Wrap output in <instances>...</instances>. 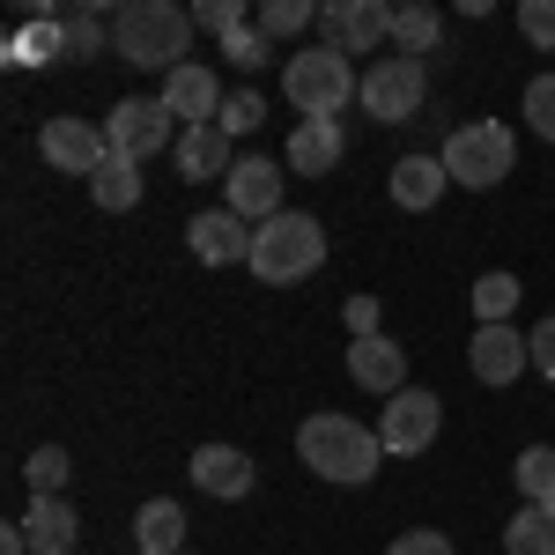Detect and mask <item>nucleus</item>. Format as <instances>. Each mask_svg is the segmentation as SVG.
Listing matches in <instances>:
<instances>
[{"label": "nucleus", "instance_id": "nucleus-1", "mask_svg": "<svg viewBox=\"0 0 555 555\" xmlns=\"http://www.w3.org/2000/svg\"><path fill=\"white\" fill-rule=\"evenodd\" d=\"M297 460L319 481H341V489H363L371 474H378L385 444L371 423H356V415H304L297 429Z\"/></svg>", "mask_w": 555, "mask_h": 555}, {"label": "nucleus", "instance_id": "nucleus-2", "mask_svg": "<svg viewBox=\"0 0 555 555\" xmlns=\"http://www.w3.org/2000/svg\"><path fill=\"white\" fill-rule=\"evenodd\" d=\"M185 44H193V15L171 8V0H133V8L112 15V52L127 67H164V75H178L185 67Z\"/></svg>", "mask_w": 555, "mask_h": 555}, {"label": "nucleus", "instance_id": "nucleus-3", "mask_svg": "<svg viewBox=\"0 0 555 555\" xmlns=\"http://www.w3.org/2000/svg\"><path fill=\"white\" fill-rule=\"evenodd\" d=\"M319 259H326V230H319V215L304 208H282L274 222H259L253 230V274L267 289H289L304 274H319Z\"/></svg>", "mask_w": 555, "mask_h": 555}, {"label": "nucleus", "instance_id": "nucleus-4", "mask_svg": "<svg viewBox=\"0 0 555 555\" xmlns=\"http://www.w3.org/2000/svg\"><path fill=\"white\" fill-rule=\"evenodd\" d=\"M282 96L297 104L304 119H341L348 104H363V75L348 67L334 44H311V52H289V67H282Z\"/></svg>", "mask_w": 555, "mask_h": 555}, {"label": "nucleus", "instance_id": "nucleus-5", "mask_svg": "<svg viewBox=\"0 0 555 555\" xmlns=\"http://www.w3.org/2000/svg\"><path fill=\"white\" fill-rule=\"evenodd\" d=\"M512 164H518V133L504 119H467V127H452V141H444V171H452V185H467V193L504 185Z\"/></svg>", "mask_w": 555, "mask_h": 555}, {"label": "nucleus", "instance_id": "nucleus-6", "mask_svg": "<svg viewBox=\"0 0 555 555\" xmlns=\"http://www.w3.org/2000/svg\"><path fill=\"white\" fill-rule=\"evenodd\" d=\"M429 96V67L423 60H408V52H392V60H371V75H363V112L385 119V127H400V119H415Z\"/></svg>", "mask_w": 555, "mask_h": 555}, {"label": "nucleus", "instance_id": "nucleus-7", "mask_svg": "<svg viewBox=\"0 0 555 555\" xmlns=\"http://www.w3.org/2000/svg\"><path fill=\"white\" fill-rule=\"evenodd\" d=\"M437 429H444V400L423 392V385H408V392H392V400H385L378 444H385V460H415V452L437 444Z\"/></svg>", "mask_w": 555, "mask_h": 555}, {"label": "nucleus", "instance_id": "nucleus-8", "mask_svg": "<svg viewBox=\"0 0 555 555\" xmlns=\"http://www.w3.org/2000/svg\"><path fill=\"white\" fill-rule=\"evenodd\" d=\"M104 141H112V156H127V164L164 156V141H171V104H164V96H127V104H112ZM171 149H178V141H171Z\"/></svg>", "mask_w": 555, "mask_h": 555}, {"label": "nucleus", "instance_id": "nucleus-9", "mask_svg": "<svg viewBox=\"0 0 555 555\" xmlns=\"http://www.w3.org/2000/svg\"><path fill=\"white\" fill-rule=\"evenodd\" d=\"M319 30H326V44L341 60H363V52L392 44V8L385 0H326L319 8Z\"/></svg>", "mask_w": 555, "mask_h": 555}, {"label": "nucleus", "instance_id": "nucleus-10", "mask_svg": "<svg viewBox=\"0 0 555 555\" xmlns=\"http://www.w3.org/2000/svg\"><path fill=\"white\" fill-rule=\"evenodd\" d=\"M38 149H44V164L67 171V178H96L104 164H112V141H104L96 119H44Z\"/></svg>", "mask_w": 555, "mask_h": 555}, {"label": "nucleus", "instance_id": "nucleus-11", "mask_svg": "<svg viewBox=\"0 0 555 555\" xmlns=\"http://www.w3.org/2000/svg\"><path fill=\"white\" fill-rule=\"evenodd\" d=\"M222 208L245 215V222H274L282 215V164H267V156H237L230 178H222Z\"/></svg>", "mask_w": 555, "mask_h": 555}, {"label": "nucleus", "instance_id": "nucleus-12", "mask_svg": "<svg viewBox=\"0 0 555 555\" xmlns=\"http://www.w3.org/2000/svg\"><path fill=\"white\" fill-rule=\"evenodd\" d=\"M185 245H193V259L201 267H253V222L245 215H230V208H208V215H193L185 222Z\"/></svg>", "mask_w": 555, "mask_h": 555}, {"label": "nucleus", "instance_id": "nucleus-13", "mask_svg": "<svg viewBox=\"0 0 555 555\" xmlns=\"http://www.w3.org/2000/svg\"><path fill=\"white\" fill-rule=\"evenodd\" d=\"M164 104H171V119H185V127H215L222 119V82H215L201 60H185L178 75H164Z\"/></svg>", "mask_w": 555, "mask_h": 555}, {"label": "nucleus", "instance_id": "nucleus-14", "mask_svg": "<svg viewBox=\"0 0 555 555\" xmlns=\"http://www.w3.org/2000/svg\"><path fill=\"white\" fill-rule=\"evenodd\" d=\"M474 378L481 385H512L526 363H533V348H526V334L518 326H474V348H467Z\"/></svg>", "mask_w": 555, "mask_h": 555}, {"label": "nucleus", "instance_id": "nucleus-15", "mask_svg": "<svg viewBox=\"0 0 555 555\" xmlns=\"http://www.w3.org/2000/svg\"><path fill=\"white\" fill-rule=\"evenodd\" d=\"M348 378L363 385V392H408V356H400V341H385V334H371V341H348Z\"/></svg>", "mask_w": 555, "mask_h": 555}, {"label": "nucleus", "instance_id": "nucleus-16", "mask_svg": "<svg viewBox=\"0 0 555 555\" xmlns=\"http://www.w3.org/2000/svg\"><path fill=\"white\" fill-rule=\"evenodd\" d=\"M193 489L237 504V496H253V460H245L237 444H201V452H193Z\"/></svg>", "mask_w": 555, "mask_h": 555}, {"label": "nucleus", "instance_id": "nucleus-17", "mask_svg": "<svg viewBox=\"0 0 555 555\" xmlns=\"http://www.w3.org/2000/svg\"><path fill=\"white\" fill-rule=\"evenodd\" d=\"M282 164H289L297 178L341 171V119H304V127L289 133V149H282Z\"/></svg>", "mask_w": 555, "mask_h": 555}, {"label": "nucleus", "instance_id": "nucleus-18", "mask_svg": "<svg viewBox=\"0 0 555 555\" xmlns=\"http://www.w3.org/2000/svg\"><path fill=\"white\" fill-rule=\"evenodd\" d=\"M23 533H30V555H75V541H82V518H75V504H67V496H30Z\"/></svg>", "mask_w": 555, "mask_h": 555}, {"label": "nucleus", "instance_id": "nucleus-19", "mask_svg": "<svg viewBox=\"0 0 555 555\" xmlns=\"http://www.w3.org/2000/svg\"><path fill=\"white\" fill-rule=\"evenodd\" d=\"M444 185H452L444 156H400V164H392V201H400L408 215H429L437 201H444Z\"/></svg>", "mask_w": 555, "mask_h": 555}, {"label": "nucleus", "instance_id": "nucleus-20", "mask_svg": "<svg viewBox=\"0 0 555 555\" xmlns=\"http://www.w3.org/2000/svg\"><path fill=\"white\" fill-rule=\"evenodd\" d=\"M178 178H230V133L222 127H178V149H171Z\"/></svg>", "mask_w": 555, "mask_h": 555}, {"label": "nucleus", "instance_id": "nucleus-21", "mask_svg": "<svg viewBox=\"0 0 555 555\" xmlns=\"http://www.w3.org/2000/svg\"><path fill=\"white\" fill-rule=\"evenodd\" d=\"M67 60V15H38L8 38V67H60Z\"/></svg>", "mask_w": 555, "mask_h": 555}, {"label": "nucleus", "instance_id": "nucleus-22", "mask_svg": "<svg viewBox=\"0 0 555 555\" xmlns=\"http://www.w3.org/2000/svg\"><path fill=\"white\" fill-rule=\"evenodd\" d=\"M178 541H185V512H178L171 496L141 504V518H133V548L141 555H178Z\"/></svg>", "mask_w": 555, "mask_h": 555}, {"label": "nucleus", "instance_id": "nucleus-23", "mask_svg": "<svg viewBox=\"0 0 555 555\" xmlns=\"http://www.w3.org/2000/svg\"><path fill=\"white\" fill-rule=\"evenodd\" d=\"M437 38H444V15H437V8H423V0L392 8V52L423 60V52H437Z\"/></svg>", "mask_w": 555, "mask_h": 555}, {"label": "nucleus", "instance_id": "nucleus-24", "mask_svg": "<svg viewBox=\"0 0 555 555\" xmlns=\"http://www.w3.org/2000/svg\"><path fill=\"white\" fill-rule=\"evenodd\" d=\"M512 481H518V504L555 512V444H526V452H518V467H512Z\"/></svg>", "mask_w": 555, "mask_h": 555}, {"label": "nucleus", "instance_id": "nucleus-25", "mask_svg": "<svg viewBox=\"0 0 555 555\" xmlns=\"http://www.w3.org/2000/svg\"><path fill=\"white\" fill-rule=\"evenodd\" d=\"M89 193H96V208H104V215H127V208H141V164L112 156L104 171L89 178Z\"/></svg>", "mask_w": 555, "mask_h": 555}, {"label": "nucleus", "instance_id": "nucleus-26", "mask_svg": "<svg viewBox=\"0 0 555 555\" xmlns=\"http://www.w3.org/2000/svg\"><path fill=\"white\" fill-rule=\"evenodd\" d=\"M504 548H512V555H555V512H541V504H518L512 526H504Z\"/></svg>", "mask_w": 555, "mask_h": 555}, {"label": "nucleus", "instance_id": "nucleus-27", "mask_svg": "<svg viewBox=\"0 0 555 555\" xmlns=\"http://www.w3.org/2000/svg\"><path fill=\"white\" fill-rule=\"evenodd\" d=\"M512 311H518V274H481L474 282V319L481 326H512Z\"/></svg>", "mask_w": 555, "mask_h": 555}, {"label": "nucleus", "instance_id": "nucleus-28", "mask_svg": "<svg viewBox=\"0 0 555 555\" xmlns=\"http://www.w3.org/2000/svg\"><path fill=\"white\" fill-rule=\"evenodd\" d=\"M311 23H319V8H311V0H267V8H259V30H267L274 44L297 38V30H311Z\"/></svg>", "mask_w": 555, "mask_h": 555}, {"label": "nucleus", "instance_id": "nucleus-29", "mask_svg": "<svg viewBox=\"0 0 555 555\" xmlns=\"http://www.w3.org/2000/svg\"><path fill=\"white\" fill-rule=\"evenodd\" d=\"M23 481H30V496H60V489H67V452H60V444H38L30 467H23Z\"/></svg>", "mask_w": 555, "mask_h": 555}, {"label": "nucleus", "instance_id": "nucleus-30", "mask_svg": "<svg viewBox=\"0 0 555 555\" xmlns=\"http://www.w3.org/2000/svg\"><path fill=\"white\" fill-rule=\"evenodd\" d=\"M193 30H208V38H237V30H245V8H237V0H201V8H193Z\"/></svg>", "mask_w": 555, "mask_h": 555}, {"label": "nucleus", "instance_id": "nucleus-31", "mask_svg": "<svg viewBox=\"0 0 555 555\" xmlns=\"http://www.w3.org/2000/svg\"><path fill=\"white\" fill-rule=\"evenodd\" d=\"M526 127L541 133V141H555V75H533L526 82Z\"/></svg>", "mask_w": 555, "mask_h": 555}, {"label": "nucleus", "instance_id": "nucleus-32", "mask_svg": "<svg viewBox=\"0 0 555 555\" xmlns=\"http://www.w3.org/2000/svg\"><path fill=\"white\" fill-rule=\"evenodd\" d=\"M222 60H230V67H245V75H253V67H267V60H274V38H267V30H237V38L222 44Z\"/></svg>", "mask_w": 555, "mask_h": 555}, {"label": "nucleus", "instance_id": "nucleus-33", "mask_svg": "<svg viewBox=\"0 0 555 555\" xmlns=\"http://www.w3.org/2000/svg\"><path fill=\"white\" fill-rule=\"evenodd\" d=\"M259 119H267V104H259L253 89H237V96H230V104H222V119H215V127L230 133V141H245V133H253Z\"/></svg>", "mask_w": 555, "mask_h": 555}, {"label": "nucleus", "instance_id": "nucleus-34", "mask_svg": "<svg viewBox=\"0 0 555 555\" xmlns=\"http://www.w3.org/2000/svg\"><path fill=\"white\" fill-rule=\"evenodd\" d=\"M104 52V15H67V60H96Z\"/></svg>", "mask_w": 555, "mask_h": 555}, {"label": "nucleus", "instance_id": "nucleus-35", "mask_svg": "<svg viewBox=\"0 0 555 555\" xmlns=\"http://www.w3.org/2000/svg\"><path fill=\"white\" fill-rule=\"evenodd\" d=\"M518 30H526V44L555 52V0H526V8H518Z\"/></svg>", "mask_w": 555, "mask_h": 555}, {"label": "nucleus", "instance_id": "nucleus-36", "mask_svg": "<svg viewBox=\"0 0 555 555\" xmlns=\"http://www.w3.org/2000/svg\"><path fill=\"white\" fill-rule=\"evenodd\" d=\"M378 297H348V341H371V334H378Z\"/></svg>", "mask_w": 555, "mask_h": 555}, {"label": "nucleus", "instance_id": "nucleus-37", "mask_svg": "<svg viewBox=\"0 0 555 555\" xmlns=\"http://www.w3.org/2000/svg\"><path fill=\"white\" fill-rule=\"evenodd\" d=\"M385 555H452V541H444V533H429V526H415V533H400Z\"/></svg>", "mask_w": 555, "mask_h": 555}, {"label": "nucleus", "instance_id": "nucleus-38", "mask_svg": "<svg viewBox=\"0 0 555 555\" xmlns=\"http://www.w3.org/2000/svg\"><path fill=\"white\" fill-rule=\"evenodd\" d=\"M526 348H533V371H541V378L555 385V319H541V326L526 334Z\"/></svg>", "mask_w": 555, "mask_h": 555}, {"label": "nucleus", "instance_id": "nucleus-39", "mask_svg": "<svg viewBox=\"0 0 555 555\" xmlns=\"http://www.w3.org/2000/svg\"><path fill=\"white\" fill-rule=\"evenodd\" d=\"M0 555H30V533H23V526H8V541H0Z\"/></svg>", "mask_w": 555, "mask_h": 555}, {"label": "nucleus", "instance_id": "nucleus-40", "mask_svg": "<svg viewBox=\"0 0 555 555\" xmlns=\"http://www.w3.org/2000/svg\"><path fill=\"white\" fill-rule=\"evenodd\" d=\"M178 555H185V548H178Z\"/></svg>", "mask_w": 555, "mask_h": 555}]
</instances>
